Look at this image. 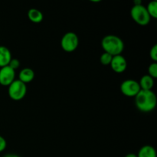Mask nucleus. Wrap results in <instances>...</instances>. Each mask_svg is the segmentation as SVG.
Returning <instances> with one entry per match:
<instances>
[{"label":"nucleus","mask_w":157,"mask_h":157,"mask_svg":"<svg viewBox=\"0 0 157 157\" xmlns=\"http://www.w3.org/2000/svg\"><path fill=\"white\" fill-rule=\"evenodd\" d=\"M135 104L138 110L141 112L149 113L156 108V96L153 90H140L135 97Z\"/></svg>","instance_id":"nucleus-1"},{"label":"nucleus","mask_w":157,"mask_h":157,"mask_svg":"<svg viewBox=\"0 0 157 157\" xmlns=\"http://www.w3.org/2000/svg\"><path fill=\"white\" fill-rule=\"evenodd\" d=\"M101 46L104 52L112 56L121 55L124 49V43L120 37L114 35H106L101 41Z\"/></svg>","instance_id":"nucleus-2"},{"label":"nucleus","mask_w":157,"mask_h":157,"mask_svg":"<svg viewBox=\"0 0 157 157\" xmlns=\"http://www.w3.org/2000/svg\"><path fill=\"white\" fill-rule=\"evenodd\" d=\"M130 15L133 21L141 26L147 25L151 18L146 7L143 5H133L130 10Z\"/></svg>","instance_id":"nucleus-3"},{"label":"nucleus","mask_w":157,"mask_h":157,"mask_svg":"<svg viewBox=\"0 0 157 157\" xmlns=\"http://www.w3.org/2000/svg\"><path fill=\"white\" fill-rule=\"evenodd\" d=\"M9 96L13 101H18L25 98L27 92L26 84L20 81L19 80H15L9 86Z\"/></svg>","instance_id":"nucleus-4"},{"label":"nucleus","mask_w":157,"mask_h":157,"mask_svg":"<svg viewBox=\"0 0 157 157\" xmlns=\"http://www.w3.org/2000/svg\"><path fill=\"white\" fill-rule=\"evenodd\" d=\"M78 44H79V38L75 32H67L61 38V48L66 52H75L78 48Z\"/></svg>","instance_id":"nucleus-5"},{"label":"nucleus","mask_w":157,"mask_h":157,"mask_svg":"<svg viewBox=\"0 0 157 157\" xmlns=\"http://www.w3.org/2000/svg\"><path fill=\"white\" fill-rule=\"evenodd\" d=\"M140 90L139 82L133 79L126 80L121 84V90L123 94L130 98L136 97Z\"/></svg>","instance_id":"nucleus-6"},{"label":"nucleus","mask_w":157,"mask_h":157,"mask_svg":"<svg viewBox=\"0 0 157 157\" xmlns=\"http://www.w3.org/2000/svg\"><path fill=\"white\" fill-rule=\"evenodd\" d=\"M15 78V71L11 68L9 66H6L0 68V84L9 87Z\"/></svg>","instance_id":"nucleus-7"},{"label":"nucleus","mask_w":157,"mask_h":157,"mask_svg":"<svg viewBox=\"0 0 157 157\" xmlns=\"http://www.w3.org/2000/svg\"><path fill=\"white\" fill-rule=\"evenodd\" d=\"M111 69L117 74L123 73L126 71L127 67V61L124 56L121 55H116L113 57L111 63H110Z\"/></svg>","instance_id":"nucleus-8"},{"label":"nucleus","mask_w":157,"mask_h":157,"mask_svg":"<svg viewBox=\"0 0 157 157\" xmlns=\"http://www.w3.org/2000/svg\"><path fill=\"white\" fill-rule=\"evenodd\" d=\"M12 58L10 50L5 46L0 45V68L9 65Z\"/></svg>","instance_id":"nucleus-9"},{"label":"nucleus","mask_w":157,"mask_h":157,"mask_svg":"<svg viewBox=\"0 0 157 157\" xmlns=\"http://www.w3.org/2000/svg\"><path fill=\"white\" fill-rule=\"evenodd\" d=\"M34 78H35V72L32 68H29V67L23 68L18 75V80L25 84L27 83L32 82Z\"/></svg>","instance_id":"nucleus-10"},{"label":"nucleus","mask_w":157,"mask_h":157,"mask_svg":"<svg viewBox=\"0 0 157 157\" xmlns=\"http://www.w3.org/2000/svg\"><path fill=\"white\" fill-rule=\"evenodd\" d=\"M139 84L141 90H152V88L154 85V79L150 76H149L148 75H144L141 78Z\"/></svg>","instance_id":"nucleus-11"},{"label":"nucleus","mask_w":157,"mask_h":157,"mask_svg":"<svg viewBox=\"0 0 157 157\" xmlns=\"http://www.w3.org/2000/svg\"><path fill=\"white\" fill-rule=\"evenodd\" d=\"M137 157H156V152L154 147L150 145H145L140 149Z\"/></svg>","instance_id":"nucleus-12"},{"label":"nucleus","mask_w":157,"mask_h":157,"mask_svg":"<svg viewBox=\"0 0 157 157\" xmlns=\"http://www.w3.org/2000/svg\"><path fill=\"white\" fill-rule=\"evenodd\" d=\"M28 17L29 19L34 23H39L43 20L42 12L36 9H31L29 10Z\"/></svg>","instance_id":"nucleus-13"},{"label":"nucleus","mask_w":157,"mask_h":157,"mask_svg":"<svg viewBox=\"0 0 157 157\" xmlns=\"http://www.w3.org/2000/svg\"><path fill=\"white\" fill-rule=\"evenodd\" d=\"M147 9V12H148L150 18H157V2L156 1H152L149 2Z\"/></svg>","instance_id":"nucleus-14"},{"label":"nucleus","mask_w":157,"mask_h":157,"mask_svg":"<svg viewBox=\"0 0 157 157\" xmlns=\"http://www.w3.org/2000/svg\"><path fill=\"white\" fill-rule=\"evenodd\" d=\"M113 56L110 55V54L104 52V53L101 55L100 61H101V64H104V65H110V63H111L112 59H113Z\"/></svg>","instance_id":"nucleus-15"},{"label":"nucleus","mask_w":157,"mask_h":157,"mask_svg":"<svg viewBox=\"0 0 157 157\" xmlns=\"http://www.w3.org/2000/svg\"><path fill=\"white\" fill-rule=\"evenodd\" d=\"M148 75L153 79L157 78V64L156 62L152 63L148 67Z\"/></svg>","instance_id":"nucleus-16"},{"label":"nucleus","mask_w":157,"mask_h":157,"mask_svg":"<svg viewBox=\"0 0 157 157\" xmlns=\"http://www.w3.org/2000/svg\"><path fill=\"white\" fill-rule=\"evenodd\" d=\"M150 57L154 62L157 61V44H154L150 52Z\"/></svg>","instance_id":"nucleus-17"},{"label":"nucleus","mask_w":157,"mask_h":157,"mask_svg":"<svg viewBox=\"0 0 157 157\" xmlns=\"http://www.w3.org/2000/svg\"><path fill=\"white\" fill-rule=\"evenodd\" d=\"M9 67L12 69H13L14 71H15L16 69H18L20 66V62L18 59H15V58H12V60L9 62Z\"/></svg>","instance_id":"nucleus-18"},{"label":"nucleus","mask_w":157,"mask_h":157,"mask_svg":"<svg viewBox=\"0 0 157 157\" xmlns=\"http://www.w3.org/2000/svg\"><path fill=\"white\" fill-rule=\"evenodd\" d=\"M6 146H7V144H6V140H5V138L0 136V153L6 150Z\"/></svg>","instance_id":"nucleus-19"},{"label":"nucleus","mask_w":157,"mask_h":157,"mask_svg":"<svg viewBox=\"0 0 157 157\" xmlns=\"http://www.w3.org/2000/svg\"><path fill=\"white\" fill-rule=\"evenodd\" d=\"M4 157H20L18 156V155H15V154H12V153H11V154H7Z\"/></svg>","instance_id":"nucleus-20"},{"label":"nucleus","mask_w":157,"mask_h":157,"mask_svg":"<svg viewBox=\"0 0 157 157\" xmlns=\"http://www.w3.org/2000/svg\"><path fill=\"white\" fill-rule=\"evenodd\" d=\"M125 157H137L136 154H134V153H129V154L126 155Z\"/></svg>","instance_id":"nucleus-21"},{"label":"nucleus","mask_w":157,"mask_h":157,"mask_svg":"<svg viewBox=\"0 0 157 157\" xmlns=\"http://www.w3.org/2000/svg\"><path fill=\"white\" fill-rule=\"evenodd\" d=\"M134 5H142V2L140 0H136L134 1Z\"/></svg>","instance_id":"nucleus-22"}]
</instances>
